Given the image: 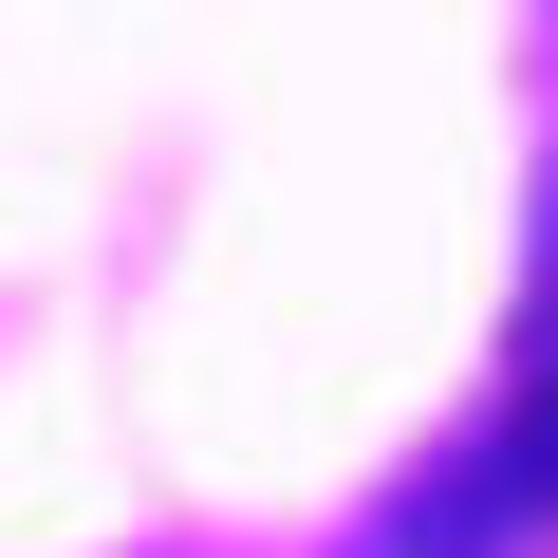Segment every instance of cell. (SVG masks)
<instances>
[{
  "instance_id": "6da1fadb",
  "label": "cell",
  "mask_w": 558,
  "mask_h": 558,
  "mask_svg": "<svg viewBox=\"0 0 558 558\" xmlns=\"http://www.w3.org/2000/svg\"><path fill=\"white\" fill-rule=\"evenodd\" d=\"M558 539V223H539V279H521V354H502V410L354 539V558H521Z\"/></svg>"
}]
</instances>
